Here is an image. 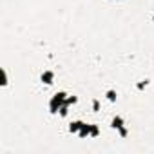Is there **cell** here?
Segmentation results:
<instances>
[{"label":"cell","mask_w":154,"mask_h":154,"mask_svg":"<svg viewBox=\"0 0 154 154\" xmlns=\"http://www.w3.org/2000/svg\"><path fill=\"white\" fill-rule=\"evenodd\" d=\"M63 102H65V93H60V94H54V98L51 100V111L53 112H56L58 109H62L63 107Z\"/></svg>","instance_id":"1"},{"label":"cell","mask_w":154,"mask_h":154,"mask_svg":"<svg viewBox=\"0 0 154 154\" xmlns=\"http://www.w3.org/2000/svg\"><path fill=\"white\" fill-rule=\"evenodd\" d=\"M80 127H82V122H74V123H71L69 131L71 132H80Z\"/></svg>","instance_id":"2"},{"label":"cell","mask_w":154,"mask_h":154,"mask_svg":"<svg viewBox=\"0 0 154 154\" xmlns=\"http://www.w3.org/2000/svg\"><path fill=\"white\" fill-rule=\"evenodd\" d=\"M42 80H44L45 84H53V72H44V74H42Z\"/></svg>","instance_id":"3"},{"label":"cell","mask_w":154,"mask_h":154,"mask_svg":"<svg viewBox=\"0 0 154 154\" xmlns=\"http://www.w3.org/2000/svg\"><path fill=\"white\" fill-rule=\"evenodd\" d=\"M112 127L114 129H122V118H114L112 120Z\"/></svg>","instance_id":"4"},{"label":"cell","mask_w":154,"mask_h":154,"mask_svg":"<svg viewBox=\"0 0 154 154\" xmlns=\"http://www.w3.org/2000/svg\"><path fill=\"white\" fill-rule=\"evenodd\" d=\"M96 134H98V127L91 125V136H96Z\"/></svg>","instance_id":"5"},{"label":"cell","mask_w":154,"mask_h":154,"mask_svg":"<svg viewBox=\"0 0 154 154\" xmlns=\"http://www.w3.org/2000/svg\"><path fill=\"white\" fill-rule=\"evenodd\" d=\"M107 96H109V100H111V102H114V98H116V96H114V91H109V94H107Z\"/></svg>","instance_id":"6"}]
</instances>
